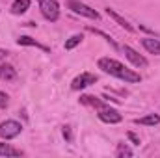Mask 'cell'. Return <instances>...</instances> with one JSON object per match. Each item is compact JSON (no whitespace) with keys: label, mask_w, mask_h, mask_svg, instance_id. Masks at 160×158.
<instances>
[{"label":"cell","mask_w":160,"mask_h":158,"mask_svg":"<svg viewBox=\"0 0 160 158\" xmlns=\"http://www.w3.org/2000/svg\"><path fill=\"white\" fill-rule=\"evenodd\" d=\"M80 102L82 104H86V106H93V108H102V106H106L101 99H97V97H91V95H82L80 97Z\"/></svg>","instance_id":"obj_15"},{"label":"cell","mask_w":160,"mask_h":158,"mask_svg":"<svg viewBox=\"0 0 160 158\" xmlns=\"http://www.w3.org/2000/svg\"><path fill=\"white\" fill-rule=\"evenodd\" d=\"M123 54L127 56V60L132 63V65H136V67H147L149 65V62L140 54V52H136L132 47H128V45H125L123 47Z\"/></svg>","instance_id":"obj_6"},{"label":"cell","mask_w":160,"mask_h":158,"mask_svg":"<svg viewBox=\"0 0 160 158\" xmlns=\"http://www.w3.org/2000/svg\"><path fill=\"white\" fill-rule=\"evenodd\" d=\"M99 69H102V71H104L106 75H110V77L125 80L127 84H140V82H142L140 73H136V71L125 67L121 62L112 60V58H101V60H99Z\"/></svg>","instance_id":"obj_1"},{"label":"cell","mask_w":160,"mask_h":158,"mask_svg":"<svg viewBox=\"0 0 160 158\" xmlns=\"http://www.w3.org/2000/svg\"><path fill=\"white\" fill-rule=\"evenodd\" d=\"M88 30H89V32H93V34H97V36H101V37L106 41V43H110V45H112V48H119V47H118V43L112 39V37H110L108 34H104L102 30H95V28H88Z\"/></svg>","instance_id":"obj_17"},{"label":"cell","mask_w":160,"mask_h":158,"mask_svg":"<svg viewBox=\"0 0 160 158\" xmlns=\"http://www.w3.org/2000/svg\"><path fill=\"white\" fill-rule=\"evenodd\" d=\"M99 119L102 121V123H108V125H116V123H121L123 121V116H121L118 110H114V108H110V106H102V108H99Z\"/></svg>","instance_id":"obj_5"},{"label":"cell","mask_w":160,"mask_h":158,"mask_svg":"<svg viewBox=\"0 0 160 158\" xmlns=\"http://www.w3.org/2000/svg\"><path fill=\"white\" fill-rule=\"evenodd\" d=\"M8 106H9V97H8L4 91H0V108H2V110H6Z\"/></svg>","instance_id":"obj_19"},{"label":"cell","mask_w":160,"mask_h":158,"mask_svg":"<svg viewBox=\"0 0 160 158\" xmlns=\"http://www.w3.org/2000/svg\"><path fill=\"white\" fill-rule=\"evenodd\" d=\"M21 132H22V125L19 121L8 119V121H2L0 123V138H4V140H13Z\"/></svg>","instance_id":"obj_4"},{"label":"cell","mask_w":160,"mask_h":158,"mask_svg":"<svg viewBox=\"0 0 160 158\" xmlns=\"http://www.w3.org/2000/svg\"><path fill=\"white\" fill-rule=\"evenodd\" d=\"M62 134H63V138H65L67 141L73 140V136H71V128H69V126H63V128H62Z\"/></svg>","instance_id":"obj_20"},{"label":"cell","mask_w":160,"mask_h":158,"mask_svg":"<svg viewBox=\"0 0 160 158\" xmlns=\"http://www.w3.org/2000/svg\"><path fill=\"white\" fill-rule=\"evenodd\" d=\"M28 7H30V0H13L11 13L13 15H22V13L28 11Z\"/></svg>","instance_id":"obj_13"},{"label":"cell","mask_w":160,"mask_h":158,"mask_svg":"<svg viewBox=\"0 0 160 158\" xmlns=\"http://www.w3.org/2000/svg\"><path fill=\"white\" fill-rule=\"evenodd\" d=\"M39 2V9L41 15L50 21V22H56L60 19V4L56 0H38Z\"/></svg>","instance_id":"obj_3"},{"label":"cell","mask_w":160,"mask_h":158,"mask_svg":"<svg viewBox=\"0 0 160 158\" xmlns=\"http://www.w3.org/2000/svg\"><path fill=\"white\" fill-rule=\"evenodd\" d=\"M134 123L136 125H143V126H155V125H160V116L158 114H149V116L134 119Z\"/></svg>","instance_id":"obj_12"},{"label":"cell","mask_w":160,"mask_h":158,"mask_svg":"<svg viewBox=\"0 0 160 158\" xmlns=\"http://www.w3.org/2000/svg\"><path fill=\"white\" fill-rule=\"evenodd\" d=\"M0 80L4 82H15L17 80V69L9 63H2L0 65Z\"/></svg>","instance_id":"obj_8"},{"label":"cell","mask_w":160,"mask_h":158,"mask_svg":"<svg viewBox=\"0 0 160 158\" xmlns=\"http://www.w3.org/2000/svg\"><path fill=\"white\" fill-rule=\"evenodd\" d=\"M134 153H132V149L130 147H127L125 143H119L118 145V151H116V156H132Z\"/></svg>","instance_id":"obj_18"},{"label":"cell","mask_w":160,"mask_h":158,"mask_svg":"<svg viewBox=\"0 0 160 158\" xmlns=\"http://www.w3.org/2000/svg\"><path fill=\"white\" fill-rule=\"evenodd\" d=\"M142 45H143V48H145L147 52L160 56V39H155V37H143V39H142Z\"/></svg>","instance_id":"obj_11"},{"label":"cell","mask_w":160,"mask_h":158,"mask_svg":"<svg viewBox=\"0 0 160 158\" xmlns=\"http://www.w3.org/2000/svg\"><path fill=\"white\" fill-rule=\"evenodd\" d=\"M82 39H84L82 34H75V36H71L69 39L65 41V50H73L75 47H78L80 43H82Z\"/></svg>","instance_id":"obj_16"},{"label":"cell","mask_w":160,"mask_h":158,"mask_svg":"<svg viewBox=\"0 0 160 158\" xmlns=\"http://www.w3.org/2000/svg\"><path fill=\"white\" fill-rule=\"evenodd\" d=\"M0 156H22V151L9 143H0Z\"/></svg>","instance_id":"obj_14"},{"label":"cell","mask_w":160,"mask_h":158,"mask_svg":"<svg viewBox=\"0 0 160 158\" xmlns=\"http://www.w3.org/2000/svg\"><path fill=\"white\" fill-rule=\"evenodd\" d=\"M106 15H108V17H112V19H114V21L119 24L121 28H125L127 32H134V26H132V24H130L127 19H123V17H121L116 9H112V7H106Z\"/></svg>","instance_id":"obj_9"},{"label":"cell","mask_w":160,"mask_h":158,"mask_svg":"<svg viewBox=\"0 0 160 158\" xmlns=\"http://www.w3.org/2000/svg\"><path fill=\"white\" fill-rule=\"evenodd\" d=\"M95 82H97V77L93 73H82V75H78L77 78L71 82V87L75 91H80V89H84V87H88V86H91Z\"/></svg>","instance_id":"obj_7"},{"label":"cell","mask_w":160,"mask_h":158,"mask_svg":"<svg viewBox=\"0 0 160 158\" xmlns=\"http://www.w3.org/2000/svg\"><path fill=\"white\" fill-rule=\"evenodd\" d=\"M67 7L73 11V13H77V15H82V17H86V19H93V21H99V11H95L93 7H89L88 4H84V2H80V0H67Z\"/></svg>","instance_id":"obj_2"},{"label":"cell","mask_w":160,"mask_h":158,"mask_svg":"<svg viewBox=\"0 0 160 158\" xmlns=\"http://www.w3.org/2000/svg\"><path fill=\"white\" fill-rule=\"evenodd\" d=\"M6 56H8V52H4V50L0 48V58H6Z\"/></svg>","instance_id":"obj_22"},{"label":"cell","mask_w":160,"mask_h":158,"mask_svg":"<svg viewBox=\"0 0 160 158\" xmlns=\"http://www.w3.org/2000/svg\"><path fill=\"white\" fill-rule=\"evenodd\" d=\"M127 136H128V140H130V141H132L134 145H140V138H138V136H136L134 132H128Z\"/></svg>","instance_id":"obj_21"},{"label":"cell","mask_w":160,"mask_h":158,"mask_svg":"<svg viewBox=\"0 0 160 158\" xmlns=\"http://www.w3.org/2000/svg\"><path fill=\"white\" fill-rule=\"evenodd\" d=\"M17 43H19V45H24V47H36V48H41L43 52H50V48H48L47 45L36 41L34 37H30V36H21V37L17 39Z\"/></svg>","instance_id":"obj_10"}]
</instances>
